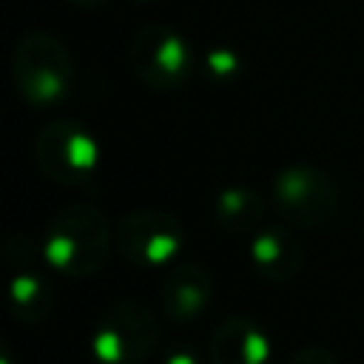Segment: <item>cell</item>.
Returning a JSON list of instances; mask_svg holds the SVG:
<instances>
[{
    "label": "cell",
    "instance_id": "8fae6325",
    "mask_svg": "<svg viewBox=\"0 0 364 364\" xmlns=\"http://www.w3.org/2000/svg\"><path fill=\"white\" fill-rule=\"evenodd\" d=\"M210 364H267L270 338L250 316H228L210 336Z\"/></svg>",
    "mask_w": 364,
    "mask_h": 364
},
{
    "label": "cell",
    "instance_id": "30bf717a",
    "mask_svg": "<svg viewBox=\"0 0 364 364\" xmlns=\"http://www.w3.org/2000/svg\"><path fill=\"white\" fill-rule=\"evenodd\" d=\"M301 262H304V250L290 225L284 222L262 225L250 236V264L264 282L273 284L290 282L293 276H299Z\"/></svg>",
    "mask_w": 364,
    "mask_h": 364
},
{
    "label": "cell",
    "instance_id": "8992f818",
    "mask_svg": "<svg viewBox=\"0 0 364 364\" xmlns=\"http://www.w3.org/2000/svg\"><path fill=\"white\" fill-rule=\"evenodd\" d=\"M37 162L57 185H85L97 176L100 145L94 134L68 117H54L37 131Z\"/></svg>",
    "mask_w": 364,
    "mask_h": 364
},
{
    "label": "cell",
    "instance_id": "5bb4252c",
    "mask_svg": "<svg viewBox=\"0 0 364 364\" xmlns=\"http://www.w3.org/2000/svg\"><path fill=\"white\" fill-rule=\"evenodd\" d=\"M284 364H338V358H336L327 347L307 344V347H299Z\"/></svg>",
    "mask_w": 364,
    "mask_h": 364
},
{
    "label": "cell",
    "instance_id": "9c48e42d",
    "mask_svg": "<svg viewBox=\"0 0 364 364\" xmlns=\"http://www.w3.org/2000/svg\"><path fill=\"white\" fill-rule=\"evenodd\" d=\"M213 276L199 262H173L159 282V310L171 321H193L213 301Z\"/></svg>",
    "mask_w": 364,
    "mask_h": 364
},
{
    "label": "cell",
    "instance_id": "e0dca14e",
    "mask_svg": "<svg viewBox=\"0 0 364 364\" xmlns=\"http://www.w3.org/2000/svg\"><path fill=\"white\" fill-rule=\"evenodd\" d=\"M139 3H156V0H139Z\"/></svg>",
    "mask_w": 364,
    "mask_h": 364
},
{
    "label": "cell",
    "instance_id": "52a82bcc",
    "mask_svg": "<svg viewBox=\"0 0 364 364\" xmlns=\"http://www.w3.org/2000/svg\"><path fill=\"white\" fill-rule=\"evenodd\" d=\"M114 242L117 253L134 267H168L185 245V228L162 208H134L117 222Z\"/></svg>",
    "mask_w": 364,
    "mask_h": 364
},
{
    "label": "cell",
    "instance_id": "7a4b0ae2",
    "mask_svg": "<svg viewBox=\"0 0 364 364\" xmlns=\"http://www.w3.org/2000/svg\"><path fill=\"white\" fill-rule=\"evenodd\" d=\"M11 82L31 108H57L65 102L74 82L65 43L51 31H26L11 48Z\"/></svg>",
    "mask_w": 364,
    "mask_h": 364
},
{
    "label": "cell",
    "instance_id": "3957f363",
    "mask_svg": "<svg viewBox=\"0 0 364 364\" xmlns=\"http://www.w3.org/2000/svg\"><path fill=\"white\" fill-rule=\"evenodd\" d=\"M270 205L290 228H324L341 205L336 179L313 162H290L270 179Z\"/></svg>",
    "mask_w": 364,
    "mask_h": 364
},
{
    "label": "cell",
    "instance_id": "9a60e30c",
    "mask_svg": "<svg viewBox=\"0 0 364 364\" xmlns=\"http://www.w3.org/2000/svg\"><path fill=\"white\" fill-rule=\"evenodd\" d=\"M165 364H199V358H196L191 350H173V353L165 358Z\"/></svg>",
    "mask_w": 364,
    "mask_h": 364
},
{
    "label": "cell",
    "instance_id": "ba28073f",
    "mask_svg": "<svg viewBox=\"0 0 364 364\" xmlns=\"http://www.w3.org/2000/svg\"><path fill=\"white\" fill-rule=\"evenodd\" d=\"M31 242L28 236H17V245L11 239H6L3 245V259L6 267L11 273V284H9V313L14 321L20 324H40L51 316L54 310V287L51 282L31 267Z\"/></svg>",
    "mask_w": 364,
    "mask_h": 364
},
{
    "label": "cell",
    "instance_id": "5b68a950",
    "mask_svg": "<svg viewBox=\"0 0 364 364\" xmlns=\"http://www.w3.org/2000/svg\"><path fill=\"white\" fill-rule=\"evenodd\" d=\"M128 63L151 91H179L196 71L191 43L176 28L162 23L142 26L131 37Z\"/></svg>",
    "mask_w": 364,
    "mask_h": 364
},
{
    "label": "cell",
    "instance_id": "6da1fadb",
    "mask_svg": "<svg viewBox=\"0 0 364 364\" xmlns=\"http://www.w3.org/2000/svg\"><path fill=\"white\" fill-rule=\"evenodd\" d=\"M114 247V228L105 213L88 202H74L51 216L40 250L51 270L68 279H88L105 267Z\"/></svg>",
    "mask_w": 364,
    "mask_h": 364
},
{
    "label": "cell",
    "instance_id": "4fadbf2b",
    "mask_svg": "<svg viewBox=\"0 0 364 364\" xmlns=\"http://www.w3.org/2000/svg\"><path fill=\"white\" fill-rule=\"evenodd\" d=\"M202 71H205L213 82H230V80H236V77L242 74V60H239V54H236L233 48L219 46V48H210V51L205 54Z\"/></svg>",
    "mask_w": 364,
    "mask_h": 364
},
{
    "label": "cell",
    "instance_id": "277c9868",
    "mask_svg": "<svg viewBox=\"0 0 364 364\" xmlns=\"http://www.w3.org/2000/svg\"><path fill=\"white\" fill-rule=\"evenodd\" d=\"M156 313L136 299H119L108 304L91 330V353L100 364H142L156 350Z\"/></svg>",
    "mask_w": 364,
    "mask_h": 364
},
{
    "label": "cell",
    "instance_id": "2e32d148",
    "mask_svg": "<svg viewBox=\"0 0 364 364\" xmlns=\"http://www.w3.org/2000/svg\"><path fill=\"white\" fill-rule=\"evenodd\" d=\"M65 3H71V6H77V9H100V6H105L108 0H65Z\"/></svg>",
    "mask_w": 364,
    "mask_h": 364
},
{
    "label": "cell",
    "instance_id": "7c38bea8",
    "mask_svg": "<svg viewBox=\"0 0 364 364\" xmlns=\"http://www.w3.org/2000/svg\"><path fill=\"white\" fill-rule=\"evenodd\" d=\"M264 199L253 191V188H222L213 202H210V216L213 222L228 230V233H239V236H253L262 225H264Z\"/></svg>",
    "mask_w": 364,
    "mask_h": 364
}]
</instances>
